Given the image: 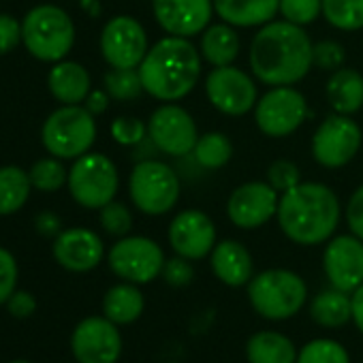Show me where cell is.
I'll list each match as a JSON object with an SVG mask.
<instances>
[{
	"label": "cell",
	"instance_id": "cell-21",
	"mask_svg": "<svg viewBox=\"0 0 363 363\" xmlns=\"http://www.w3.org/2000/svg\"><path fill=\"white\" fill-rule=\"evenodd\" d=\"M210 265H212L214 276L231 289L248 286V282L255 276L252 257L248 248L238 240L218 242L210 255Z\"/></svg>",
	"mask_w": 363,
	"mask_h": 363
},
{
	"label": "cell",
	"instance_id": "cell-8",
	"mask_svg": "<svg viewBox=\"0 0 363 363\" xmlns=\"http://www.w3.org/2000/svg\"><path fill=\"white\" fill-rule=\"evenodd\" d=\"M67 186L77 206L84 210H101L116 199L120 189V173L109 156L101 152H88L73 160Z\"/></svg>",
	"mask_w": 363,
	"mask_h": 363
},
{
	"label": "cell",
	"instance_id": "cell-41",
	"mask_svg": "<svg viewBox=\"0 0 363 363\" xmlns=\"http://www.w3.org/2000/svg\"><path fill=\"white\" fill-rule=\"evenodd\" d=\"M18 261L16 257L0 246V306L7 303L9 297L16 293V284H18Z\"/></svg>",
	"mask_w": 363,
	"mask_h": 363
},
{
	"label": "cell",
	"instance_id": "cell-35",
	"mask_svg": "<svg viewBox=\"0 0 363 363\" xmlns=\"http://www.w3.org/2000/svg\"><path fill=\"white\" fill-rule=\"evenodd\" d=\"M99 223H101V227H103V231L107 235L120 240V238L130 233V229H133V214H130V210L124 203L113 199L111 203H107L105 208L99 210Z\"/></svg>",
	"mask_w": 363,
	"mask_h": 363
},
{
	"label": "cell",
	"instance_id": "cell-11",
	"mask_svg": "<svg viewBox=\"0 0 363 363\" xmlns=\"http://www.w3.org/2000/svg\"><path fill=\"white\" fill-rule=\"evenodd\" d=\"M308 118L306 96L293 86H276L267 90L255 105L257 128L274 139L293 135Z\"/></svg>",
	"mask_w": 363,
	"mask_h": 363
},
{
	"label": "cell",
	"instance_id": "cell-13",
	"mask_svg": "<svg viewBox=\"0 0 363 363\" xmlns=\"http://www.w3.org/2000/svg\"><path fill=\"white\" fill-rule=\"evenodd\" d=\"M147 137L167 156H189L197 145L199 130L195 118L184 107L167 103L150 113Z\"/></svg>",
	"mask_w": 363,
	"mask_h": 363
},
{
	"label": "cell",
	"instance_id": "cell-7",
	"mask_svg": "<svg viewBox=\"0 0 363 363\" xmlns=\"http://www.w3.org/2000/svg\"><path fill=\"white\" fill-rule=\"evenodd\" d=\"M45 150L60 160H75L96 141L94 116L84 105H62L48 116L41 128Z\"/></svg>",
	"mask_w": 363,
	"mask_h": 363
},
{
	"label": "cell",
	"instance_id": "cell-48",
	"mask_svg": "<svg viewBox=\"0 0 363 363\" xmlns=\"http://www.w3.org/2000/svg\"><path fill=\"white\" fill-rule=\"evenodd\" d=\"M11 363H30V361H24V359H18V361H11Z\"/></svg>",
	"mask_w": 363,
	"mask_h": 363
},
{
	"label": "cell",
	"instance_id": "cell-30",
	"mask_svg": "<svg viewBox=\"0 0 363 363\" xmlns=\"http://www.w3.org/2000/svg\"><path fill=\"white\" fill-rule=\"evenodd\" d=\"M233 156V143L225 133L212 130L206 135H199L197 145L193 150V158L199 167L216 171L223 169Z\"/></svg>",
	"mask_w": 363,
	"mask_h": 363
},
{
	"label": "cell",
	"instance_id": "cell-45",
	"mask_svg": "<svg viewBox=\"0 0 363 363\" xmlns=\"http://www.w3.org/2000/svg\"><path fill=\"white\" fill-rule=\"evenodd\" d=\"M35 229L43 238H56L62 231V220L54 212H41L35 218Z\"/></svg>",
	"mask_w": 363,
	"mask_h": 363
},
{
	"label": "cell",
	"instance_id": "cell-31",
	"mask_svg": "<svg viewBox=\"0 0 363 363\" xmlns=\"http://www.w3.org/2000/svg\"><path fill=\"white\" fill-rule=\"evenodd\" d=\"M323 18L337 30L354 33L363 28V0H323Z\"/></svg>",
	"mask_w": 363,
	"mask_h": 363
},
{
	"label": "cell",
	"instance_id": "cell-28",
	"mask_svg": "<svg viewBox=\"0 0 363 363\" xmlns=\"http://www.w3.org/2000/svg\"><path fill=\"white\" fill-rule=\"evenodd\" d=\"M310 316L316 325L325 329H337L352 320V299L350 293L340 289H327L314 295L310 301Z\"/></svg>",
	"mask_w": 363,
	"mask_h": 363
},
{
	"label": "cell",
	"instance_id": "cell-42",
	"mask_svg": "<svg viewBox=\"0 0 363 363\" xmlns=\"http://www.w3.org/2000/svg\"><path fill=\"white\" fill-rule=\"evenodd\" d=\"M22 43V22L9 13H0V56H7Z\"/></svg>",
	"mask_w": 363,
	"mask_h": 363
},
{
	"label": "cell",
	"instance_id": "cell-10",
	"mask_svg": "<svg viewBox=\"0 0 363 363\" xmlns=\"http://www.w3.org/2000/svg\"><path fill=\"white\" fill-rule=\"evenodd\" d=\"M363 133L359 124L344 113L327 116L312 135V156L325 169L346 167L361 150Z\"/></svg>",
	"mask_w": 363,
	"mask_h": 363
},
{
	"label": "cell",
	"instance_id": "cell-24",
	"mask_svg": "<svg viewBox=\"0 0 363 363\" xmlns=\"http://www.w3.org/2000/svg\"><path fill=\"white\" fill-rule=\"evenodd\" d=\"M325 96L335 113H357L363 107V75L346 67L333 71L325 84Z\"/></svg>",
	"mask_w": 363,
	"mask_h": 363
},
{
	"label": "cell",
	"instance_id": "cell-4",
	"mask_svg": "<svg viewBox=\"0 0 363 363\" xmlns=\"http://www.w3.org/2000/svg\"><path fill=\"white\" fill-rule=\"evenodd\" d=\"M22 43L41 62L65 60L75 45V24L58 5H37L22 20Z\"/></svg>",
	"mask_w": 363,
	"mask_h": 363
},
{
	"label": "cell",
	"instance_id": "cell-46",
	"mask_svg": "<svg viewBox=\"0 0 363 363\" xmlns=\"http://www.w3.org/2000/svg\"><path fill=\"white\" fill-rule=\"evenodd\" d=\"M111 96L107 94V90H90L88 99L84 101V107L92 113V116H101L107 111Z\"/></svg>",
	"mask_w": 363,
	"mask_h": 363
},
{
	"label": "cell",
	"instance_id": "cell-12",
	"mask_svg": "<svg viewBox=\"0 0 363 363\" xmlns=\"http://www.w3.org/2000/svg\"><path fill=\"white\" fill-rule=\"evenodd\" d=\"M206 96L210 101V105L231 118L238 116H246L248 111L255 109L257 101H259V92H257V84L255 79L229 65V67H214L208 77H206Z\"/></svg>",
	"mask_w": 363,
	"mask_h": 363
},
{
	"label": "cell",
	"instance_id": "cell-26",
	"mask_svg": "<svg viewBox=\"0 0 363 363\" xmlns=\"http://www.w3.org/2000/svg\"><path fill=\"white\" fill-rule=\"evenodd\" d=\"M297 348L291 337L278 331H257L246 344L248 363H297Z\"/></svg>",
	"mask_w": 363,
	"mask_h": 363
},
{
	"label": "cell",
	"instance_id": "cell-14",
	"mask_svg": "<svg viewBox=\"0 0 363 363\" xmlns=\"http://www.w3.org/2000/svg\"><path fill=\"white\" fill-rule=\"evenodd\" d=\"M99 45L103 60L111 69H139L150 50L145 28L130 16L111 18L101 30Z\"/></svg>",
	"mask_w": 363,
	"mask_h": 363
},
{
	"label": "cell",
	"instance_id": "cell-44",
	"mask_svg": "<svg viewBox=\"0 0 363 363\" xmlns=\"http://www.w3.org/2000/svg\"><path fill=\"white\" fill-rule=\"evenodd\" d=\"M7 310H9V314H11L13 318L24 320V318H28V316L35 314V310H37V299H35V295L28 293V291H16V293L9 297V301H7Z\"/></svg>",
	"mask_w": 363,
	"mask_h": 363
},
{
	"label": "cell",
	"instance_id": "cell-29",
	"mask_svg": "<svg viewBox=\"0 0 363 363\" xmlns=\"http://www.w3.org/2000/svg\"><path fill=\"white\" fill-rule=\"evenodd\" d=\"M33 182L28 171L18 164L0 167V216L18 214L30 199Z\"/></svg>",
	"mask_w": 363,
	"mask_h": 363
},
{
	"label": "cell",
	"instance_id": "cell-5",
	"mask_svg": "<svg viewBox=\"0 0 363 363\" xmlns=\"http://www.w3.org/2000/svg\"><path fill=\"white\" fill-rule=\"evenodd\" d=\"M248 301L252 310L267 320H286L308 301L306 280L282 267L265 269L248 282Z\"/></svg>",
	"mask_w": 363,
	"mask_h": 363
},
{
	"label": "cell",
	"instance_id": "cell-3",
	"mask_svg": "<svg viewBox=\"0 0 363 363\" xmlns=\"http://www.w3.org/2000/svg\"><path fill=\"white\" fill-rule=\"evenodd\" d=\"M201 52L184 37H162L139 65V77L145 94L162 103L186 99L201 77Z\"/></svg>",
	"mask_w": 363,
	"mask_h": 363
},
{
	"label": "cell",
	"instance_id": "cell-38",
	"mask_svg": "<svg viewBox=\"0 0 363 363\" xmlns=\"http://www.w3.org/2000/svg\"><path fill=\"white\" fill-rule=\"evenodd\" d=\"M346 60V50L344 45H340L337 41L325 39L312 45V67L320 69V71H337L344 67Z\"/></svg>",
	"mask_w": 363,
	"mask_h": 363
},
{
	"label": "cell",
	"instance_id": "cell-16",
	"mask_svg": "<svg viewBox=\"0 0 363 363\" xmlns=\"http://www.w3.org/2000/svg\"><path fill=\"white\" fill-rule=\"evenodd\" d=\"M280 193L269 184V182H246L238 186L229 201H227V216L229 220L242 229L252 231L267 225L278 214Z\"/></svg>",
	"mask_w": 363,
	"mask_h": 363
},
{
	"label": "cell",
	"instance_id": "cell-32",
	"mask_svg": "<svg viewBox=\"0 0 363 363\" xmlns=\"http://www.w3.org/2000/svg\"><path fill=\"white\" fill-rule=\"evenodd\" d=\"M30 182H33V189L41 191V193H58L69 179V171L65 169L62 160L56 156H48V158H39L30 171Z\"/></svg>",
	"mask_w": 363,
	"mask_h": 363
},
{
	"label": "cell",
	"instance_id": "cell-33",
	"mask_svg": "<svg viewBox=\"0 0 363 363\" xmlns=\"http://www.w3.org/2000/svg\"><path fill=\"white\" fill-rule=\"evenodd\" d=\"M103 86L113 101H135L145 92L139 69H109L103 77Z\"/></svg>",
	"mask_w": 363,
	"mask_h": 363
},
{
	"label": "cell",
	"instance_id": "cell-47",
	"mask_svg": "<svg viewBox=\"0 0 363 363\" xmlns=\"http://www.w3.org/2000/svg\"><path fill=\"white\" fill-rule=\"evenodd\" d=\"M350 299H352V323L363 333V284L350 293Z\"/></svg>",
	"mask_w": 363,
	"mask_h": 363
},
{
	"label": "cell",
	"instance_id": "cell-37",
	"mask_svg": "<svg viewBox=\"0 0 363 363\" xmlns=\"http://www.w3.org/2000/svg\"><path fill=\"white\" fill-rule=\"evenodd\" d=\"M109 133H111L116 143L126 145V147H135L147 137V124L135 116H120L111 122Z\"/></svg>",
	"mask_w": 363,
	"mask_h": 363
},
{
	"label": "cell",
	"instance_id": "cell-43",
	"mask_svg": "<svg viewBox=\"0 0 363 363\" xmlns=\"http://www.w3.org/2000/svg\"><path fill=\"white\" fill-rule=\"evenodd\" d=\"M346 225L352 235L363 240V184L350 195L346 203Z\"/></svg>",
	"mask_w": 363,
	"mask_h": 363
},
{
	"label": "cell",
	"instance_id": "cell-40",
	"mask_svg": "<svg viewBox=\"0 0 363 363\" xmlns=\"http://www.w3.org/2000/svg\"><path fill=\"white\" fill-rule=\"evenodd\" d=\"M162 280L169 284V286H173V289H184V286H189L191 282H193V278H195V269H193V265H191V261L189 259H184V257H173V259H167L164 261V265H162Z\"/></svg>",
	"mask_w": 363,
	"mask_h": 363
},
{
	"label": "cell",
	"instance_id": "cell-18",
	"mask_svg": "<svg viewBox=\"0 0 363 363\" xmlns=\"http://www.w3.org/2000/svg\"><path fill=\"white\" fill-rule=\"evenodd\" d=\"M323 269L333 289L352 293L363 284V240L357 235H335L323 252Z\"/></svg>",
	"mask_w": 363,
	"mask_h": 363
},
{
	"label": "cell",
	"instance_id": "cell-34",
	"mask_svg": "<svg viewBox=\"0 0 363 363\" xmlns=\"http://www.w3.org/2000/svg\"><path fill=\"white\" fill-rule=\"evenodd\" d=\"M297 363H350L348 350L329 337H318L308 344L297 352Z\"/></svg>",
	"mask_w": 363,
	"mask_h": 363
},
{
	"label": "cell",
	"instance_id": "cell-39",
	"mask_svg": "<svg viewBox=\"0 0 363 363\" xmlns=\"http://www.w3.org/2000/svg\"><path fill=\"white\" fill-rule=\"evenodd\" d=\"M267 182L282 195V193L291 191L293 186H297L299 182H301L299 167L293 160H286V158L274 160L267 167Z\"/></svg>",
	"mask_w": 363,
	"mask_h": 363
},
{
	"label": "cell",
	"instance_id": "cell-15",
	"mask_svg": "<svg viewBox=\"0 0 363 363\" xmlns=\"http://www.w3.org/2000/svg\"><path fill=\"white\" fill-rule=\"evenodd\" d=\"M71 350L77 363H118L122 335L107 316H88L77 323L71 335Z\"/></svg>",
	"mask_w": 363,
	"mask_h": 363
},
{
	"label": "cell",
	"instance_id": "cell-1",
	"mask_svg": "<svg viewBox=\"0 0 363 363\" xmlns=\"http://www.w3.org/2000/svg\"><path fill=\"white\" fill-rule=\"evenodd\" d=\"M312 41L301 26L272 20L252 37L248 62L265 86H295L312 69Z\"/></svg>",
	"mask_w": 363,
	"mask_h": 363
},
{
	"label": "cell",
	"instance_id": "cell-23",
	"mask_svg": "<svg viewBox=\"0 0 363 363\" xmlns=\"http://www.w3.org/2000/svg\"><path fill=\"white\" fill-rule=\"evenodd\" d=\"M214 11L235 28H261L276 20L280 0H214Z\"/></svg>",
	"mask_w": 363,
	"mask_h": 363
},
{
	"label": "cell",
	"instance_id": "cell-25",
	"mask_svg": "<svg viewBox=\"0 0 363 363\" xmlns=\"http://www.w3.org/2000/svg\"><path fill=\"white\" fill-rule=\"evenodd\" d=\"M201 58L212 65V67H229L238 60L242 52V41L235 30V26L220 22V24H210L201 33V43H199Z\"/></svg>",
	"mask_w": 363,
	"mask_h": 363
},
{
	"label": "cell",
	"instance_id": "cell-36",
	"mask_svg": "<svg viewBox=\"0 0 363 363\" xmlns=\"http://www.w3.org/2000/svg\"><path fill=\"white\" fill-rule=\"evenodd\" d=\"M280 16L286 22L306 28L323 16V0H280Z\"/></svg>",
	"mask_w": 363,
	"mask_h": 363
},
{
	"label": "cell",
	"instance_id": "cell-6",
	"mask_svg": "<svg viewBox=\"0 0 363 363\" xmlns=\"http://www.w3.org/2000/svg\"><path fill=\"white\" fill-rule=\"evenodd\" d=\"M179 193L182 184L171 164L158 158H145L133 167L128 177V195L141 214H169L179 201Z\"/></svg>",
	"mask_w": 363,
	"mask_h": 363
},
{
	"label": "cell",
	"instance_id": "cell-2",
	"mask_svg": "<svg viewBox=\"0 0 363 363\" xmlns=\"http://www.w3.org/2000/svg\"><path fill=\"white\" fill-rule=\"evenodd\" d=\"M280 231L297 246H318L333 238L342 208L340 199L323 182H299L280 195L278 203Z\"/></svg>",
	"mask_w": 363,
	"mask_h": 363
},
{
	"label": "cell",
	"instance_id": "cell-22",
	"mask_svg": "<svg viewBox=\"0 0 363 363\" xmlns=\"http://www.w3.org/2000/svg\"><path fill=\"white\" fill-rule=\"evenodd\" d=\"M48 88L58 103L82 105L92 90V79L84 65L73 60H60L52 67L48 75Z\"/></svg>",
	"mask_w": 363,
	"mask_h": 363
},
{
	"label": "cell",
	"instance_id": "cell-9",
	"mask_svg": "<svg viewBox=\"0 0 363 363\" xmlns=\"http://www.w3.org/2000/svg\"><path fill=\"white\" fill-rule=\"evenodd\" d=\"M162 248L143 235H124L107 252L109 269L124 282L147 284L162 274Z\"/></svg>",
	"mask_w": 363,
	"mask_h": 363
},
{
	"label": "cell",
	"instance_id": "cell-19",
	"mask_svg": "<svg viewBox=\"0 0 363 363\" xmlns=\"http://www.w3.org/2000/svg\"><path fill=\"white\" fill-rule=\"evenodd\" d=\"M152 13L158 26L171 37H197L210 22L214 0H152Z\"/></svg>",
	"mask_w": 363,
	"mask_h": 363
},
{
	"label": "cell",
	"instance_id": "cell-20",
	"mask_svg": "<svg viewBox=\"0 0 363 363\" xmlns=\"http://www.w3.org/2000/svg\"><path fill=\"white\" fill-rule=\"evenodd\" d=\"M54 259L56 263L73 274H86L99 267L105 257L103 240L86 227H71L62 229L54 238Z\"/></svg>",
	"mask_w": 363,
	"mask_h": 363
},
{
	"label": "cell",
	"instance_id": "cell-17",
	"mask_svg": "<svg viewBox=\"0 0 363 363\" xmlns=\"http://www.w3.org/2000/svg\"><path fill=\"white\" fill-rule=\"evenodd\" d=\"M169 246L177 257L201 261L212 255L216 242V225L201 210H184L173 216L167 231Z\"/></svg>",
	"mask_w": 363,
	"mask_h": 363
},
{
	"label": "cell",
	"instance_id": "cell-27",
	"mask_svg": "<svg viewBox=\"0 0 363 363\" xmlns=\"http://www.w3.org/2000/svg\"><path fill=\"white\" fill-rule=\"evenodd\" d=\"M143 308H145L143 293L133 282L116 284L103 297V316H107L118 327L135 323L143 314Z\"/></svg>",
	"mask_w": 363,
	"mask_h": 363
}]
</instances>
